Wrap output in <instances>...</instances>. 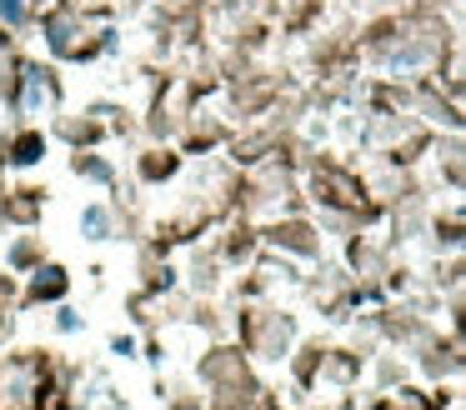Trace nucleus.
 <instances>
[{
  "instance_id": "nucleus-6",
  "label": "nucleus",
  "mask_w": 466,
  "mask_h": 410,
  "mask_svg": "<svg viewBox=\"0 0 466 410\" xmlns=\"http://www.w3.org/2000/svg\"><path fill=\"white\" fill-rule=\"evenodd\" d=\"M35 155H41V140H21V155H15V160H21V165H31Z\"/></svg>"
},
{
  "instance_id": "nucleus-2",
  "label": "nucleus",
  "mask_w": 466,
  "mask_h": 410,
  "mask_svg": "<svg viewBox=\"0 0 466 410\" xmlns=\"http://www.w3.org/2000/svg\"><path fill=\"white\" fill-rule=\"evenodd\" d=\"M81 230H86V240H106V235H111V215H106V205H86L81 210Z\"/></svg>"
},
{
  "instance_id": "nucleus-5",
  "label": "nucleus",
  "mask_w": 466,
  "mask_h": 410,
  "mask_svg": "<svg viewBox=\"0 0 466 410\" xmlns=\"http://www.w3.org/2000/svg\"><path fill=\"white\" fill-rule=\"evenodd\" d=\"M426 55H431V50H411V55H396V60H391V70H406V65H421Z\"/></svg>"
},
{
  "instance_id": "nucleus-4",
  "label": "nucleus",
  "mask_w": 466,
  "mask_h": 410,
  "mask_svg": "<svg viewBox=\"0 0 466 410\" xmlns=\"http://www.w3.org/2000/svg\"><path fill=\"white\" fill-rule=\"evenodd\" d=\"M61 290V270H46V280H35V295H56Z\"/></svg>"
},
{
  "instance_id": "nucleus-3",
  "label": "nucleus",
  "mask_w": 466,
  "mask_h": 410,
  "mask_svg": "<svg viewBox=\"0 0 466 410\" xmlns=\"http://www.w3.org/2000/svg\"><path fill=\"white\" fill-rule=\"evenodd\" d=\"M25 15H31V0H0V20L5 25H21Z\"/></svg>"
},
{
  "instance_id": "nucleus-1",
  "label": "nucleus",
  "mask_w": 466,
  "mask_h": 410,
  "mask_svg": "<svg viewBox=\"0 0 466 410\" xmlns=\"http://www.w3.org/2000/svg\"><path fill=\"white\" fill-rule=\"evenodd\" d=\"M51 105V80L41 70H25V115H41Z\"/></svg>"
}]
</instances>
